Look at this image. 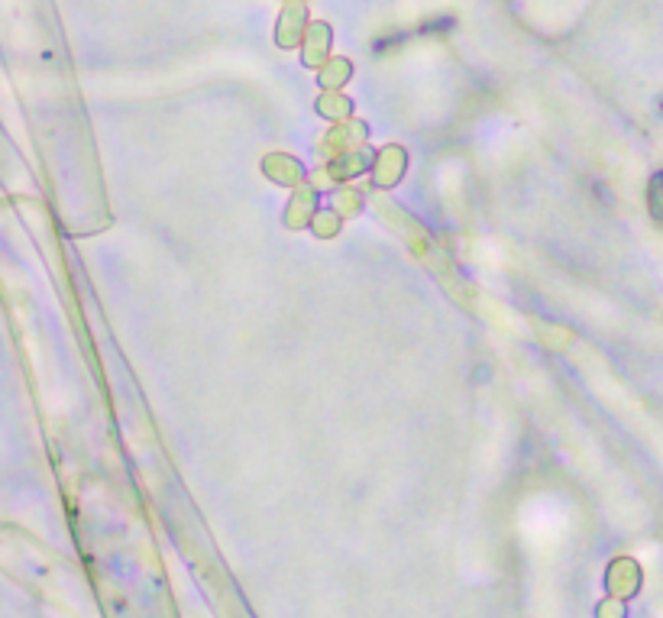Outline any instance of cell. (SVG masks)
Segmentation results:
<instances>
[{
  "mask_svg": "<svg viewBox=\"0 0 663 618\" xmlns=\"http://www.w3.org/2000/svg\"><path fill=\"white\" fill-rule=\"evenodd\" d=\"M651 210L657 220H663V172H657L651 182Z\"/></svg>",
  "mask_w": 663,
  "mask_h": 618,
  "instance_id": "obj_1",
  "label": "cell"
}]
</instances>
